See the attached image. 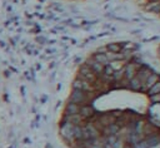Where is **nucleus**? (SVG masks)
I'll list each match as a JSON object with an SVG mask.
<instances>
[{"mask_svg":"<svg viewBox=\"0 0 160 148\" xmlns=\"http://www.w3.org/2000/svg\"><path fill=\"white\" fill-rule=\"evenodd\" d=\"M59 135L68 147H71L74 143V124L65 122V120H60L59 122Z\"/></svg>","mask_w":160,"mask_h":148,"instance_id":"f257e3e1","label":"nucleus"},{"mask_svg":"<svg viewBox=\"0 0 160 148\" xmlns=\"http://www.w3.org/2000/svg\"><path fill=\"white\" fill-rule=\"evenodd\" d=\"M8 41L10 43L9 45H10L11 48H16V45H18V43H16V41L14 40V38H10V36H9V38H8Z\"/></svg>","mask_w":160,"mask_h":148,"instance_id":"f03ea898","label":"nucleus"},{"mask_svg":"<svg viewBox=\"0 0 160 148\" xmlns=\"http://www.w3.org/2000/svg\"><path fill=\"white\" fill-rule=\"evenodd\" d=\"M2 74H4V78H6V79H10V78H11V74H12V73H11V71H10L9 69H5V70L2 71Z\"/></svg>","mask_w":160,"mask_h":148,"instance_id":"7ed1b4c3","label":"nucleus"},{"mask_svg":"<svg viewBox=\"0 0 160 148\" xmlns=\"http://www.w3.org/2000/svg\"><path fill=\"white\" fill-rule=\"evenodd\" d=\"M35 40H36L39 44H42V43L45 41V39H44L42 36H36V38H35Z\"/></svg>","mask_w":160,"mask_h":148,"instance_id":"20e7f679","label":"nucleus"},{"mask_svg":"<svg viewBox=\"0 0 160 148\" xmlns=\"http://www.w3.org/2000/svg\"><path fill=\"white\" fill-rule=\"evenodd\" d=\"M20 92H21V95L25 97V88L24 87H20Z\"/></svg>","mask_w":160,"mask_h":148,"instance_id":"39448f33","label":"nucleus"},{"mask_svg":"<svg viewBox=\"0 0 160 148\" xmlns=\"http://www.w3.org/2000/svg\"><path fill=\"white\" fill-rule=\"evenodd\" d=\"M24 143H30V139H29V138H25V139H24Z\"/></svg>","mask_w":160,"mask_h":148,"instance_id":"423d86ee","label":"nucleus"}]
</instances>
